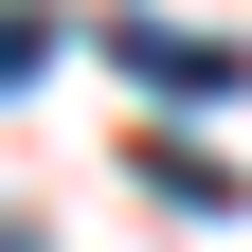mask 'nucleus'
<instances>
[{
    "label": "nucleus",
    "instance_id": "1",
    "mask_svg": "<svg viewBox=\"0 0 252 252\" xmlns=\"http://www.w3.org/2000/svg\"><path fill=\"white\" fill-rule=\"evenodd\" d=\"M108 54L144 72V108H234L252 90V54L234 36H180V18H108Z\"/></svg>",
    "mask_w": 252,
    "mask_h": 252
},
{
    "label": "nucleus",
    "instance_id": "2",
    "mask_svg": "<svg viewBox=\"0 0 252 252\" xmlns=\"http://www.w3.org/2000/svg\"><path fill=\"white\" fill-rule=\"evenodd\" d=\"M144 180H162V216H234V180H216L198 144H162V126H144Z\"/></svg>",
    "mask_w": 252,
    "mask_h": 252
},
{
    "label": "nucleus",
    "instance_id": "3",
    "mask_svg": "<svg viewBox=\"0 0 252 252\" xmlns=\"http://www.w3.org/2000/svg\"><path fill=\"white\" fill-rule=\"evenodd\" d=\"M54 72V18H36V0H0V90H36Z\"/></svg>",
    "mask_w": 252,
    "mask_h": 252
},
{
    "label": "nucleus",
    "instance_id": "4",
    "mask_svg": "<svg viewBox=\"0 0 252 252\" xmlns=\"http://www.w3.org/2000/svg\"><path fill=\"white\" fill-rule=\"evenodd\" d=\"M0 252H36V234H0Z\"/></svg>",
    "mask_w": 252,
    "mask_h": 252
}]
</instances>
